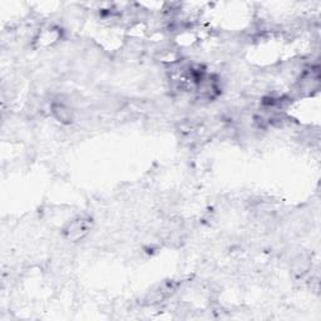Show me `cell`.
Returning a JSON list of instances; mask_svg holds the SVG:
<instances>
[{"label": "cell", "mask_w": 321, "mask_h": 321, "mask_svg": "<svg viewBox=\"0 0 321 321\" xmlns=\"http://www.w3.org/2000/svg\"><path fill=\"white\" fill-rule=\"evenodd\" d=\"M89 230V220L83 219V217H79V219L74 220L72 224L68 226V229L65 230V234L69 239H79V237H83Z\"/></svg>", "instance_id": "cell-1"}, {"label": "cell", "mask_w": 321, "mask_h": 321, "mask_svg": "<svg viewBox=\"0 0 321 321\" xmlns=\"http://www.w3.org/2000/svg\"><path fill=\"white\" fill-rule=\"evenodd\" d=\"M54 116L57 117L59 121L65 122V121H70L72 119V112L69 111V108H67L64 104L62 103H58V104L53 105V108H51Z\"/></svg>", "instance_id": "cell-2"}]
</instances>
